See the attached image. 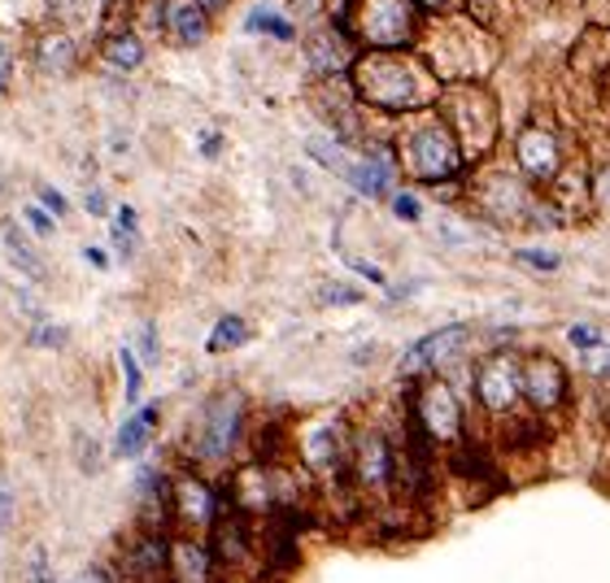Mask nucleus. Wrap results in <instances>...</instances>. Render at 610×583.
Segmentation results:
<instances>
[{"label":"nucleus","instance_id":"6ab92c4d","mask_svg":"<svg viewBox=\"0 0 610 583\" xmlns=\"http://www.w3.org/2000/svg\"><path fill=\"white\" fill-rule=\"evenodd\" d=\"M362 197H371V201H379V197H388V183H392V170H388V162H353L349 166V175H344Z\"/></svg>","mask_w":610,"mask_h":583},{"label":"nucleus","instance_id":"c756f323","mask_svg":"<svg viewBox=\"0 0 610 583\" xmlns=\"http://www.w3.org/2000/svg\"><path fill=\"white\" fill-rule=\"evenodd\" d=\"M31 340H35L39 348H57V344H66V331H61V326H48V322H39Z\"/></svg>","mask_w":610,"mask_h":583},{"label":"nucleus","instance_id":"58836bf2","mask_svg":"<svg viewBox=\"0 0 610 583\" xmlns=\"http://www.w3.org/2000/svg\"><path fill=\"white\" fill-rule=\"evenodd\" d=\"M83 258H87V262H92V266H101V271H105V266H109V262H105V253H101V249H83Z\"/></svg>","mask_w":610,"mask_h":583},{"label":"nucleus","instance_id":"4be33fe9","mask_svg":"<svg viewBox=\"0 0 610 583\" xmlns=\"http://www.w3.org/2000/svg\"><path fill=\"white\" fill-rule=\"evenodd\" d=\"M245 26H249V31H262V35H275V39H293V26H289L280 13H271V9H254Z\"/></svg>","mask_w":610,"mask_h":583},{"label":"nucleus","instance_id":"393cba45","mask_svg":"<svg viewBox=\"0 0 610 583\" xmlns=\"http://www.w3.org/2000/svg\"><path fill=\"white\" fill-rule=\"evenodd\" d=\"M39 210H48L52 218H66V210H70V205H66V197H61L57 188H48V183H39Z\"/></svg>","mask_w":610,"mask_h":583},{"label":"nucleus","instance_id":"0eeeda50","mask_svg":"<svg viewBox=\"0 0 610 583\" xmlns=\"http://www.w3.org/2000/svg\"><path fill=\"white\" fill-rule=\"evenodd\" d=\"M353 466H357L362 492H388L397 484V475H401V457L379 431H371V436H362L353 444Z\"/></svg>","mask_w":610,"mask_h":583},{"label":"nucleus","instance_id":"37998d69","mask_svg":"<svg viewBox=\"0 0 610 583\" xmlns=\"http://www.w3.org/2000/svg\"><path fill=\"white\" fill-rule=\"evenodd\" d=\"M598 370H602V374H607V379H610V357H607V361H602V366H598Z\"/></svg>","mask_w":610,"mask_h":583},{"label":"nucleus","instance_id":"4c0bfd02","mask_svg":"<svg viewBox=\"0 0 610 583\" xmlns=\"http://www.w3.org/2000/svg\"><path fill=\"white\" fill-rule=\"evenodd\" d=\"M219 148H223V140H219V135H206V144H201V153H206V157H219Z\"/></svg>","mask_w":610,"mask_h":583},{"label":"nucleus","instance_id":"473e14b6","mask_svg":"<svg viewBox=\"0 0 610 583\" xmlns=\"http://www.w3.org/2000/svg\"><path fill=\"white\" fill-rule=\"evenodd\" d=\"M9 79H13V44L0 39V92H9Z\"/></svg>","mask_w":610,"mask_h":583},{"label":"nucleus","instance_id":"4468645a","mask_svg":"<svg viewBox=\"0 0 610 583\" xmlns=\"http://www.w3.org/2000/svg\"><path fill=\"white\" fill-rule=\"evenodd\" d=\"M74 61H79V44H74L70 31H61V26L39 31V39H35V66L44 74H66Z\"/></svg>","mask_w":610,"mask_h":583},{"label":"nucleus","instance_id":"9d476101","mask_svg":"<svg viewBox=\"0 0 610 583\" xmlns=\"http://www.w3.org/2000/svg\"><path fill=\"white\" fill-rule=\"evenodd\" d=\"M219 505L223 497L201 479V475H179L171 484V514H179L184 523H214L219 519Z\"/></svg>","mask_w":610,"mask_h":583},{"label":"nucleus","instance_id":"6e6552de","mask_svg":"<svg viewBox=\"0 0 610 583\" xmlns=\"http://www.w3.org/2000/svg\"><path fill=\"white\" fill-rule=\"evenodd\" d=\"M519 392H524V379H519L515 357L493 353V357L480 366V374H476V396H480V405H484L489 414H506V409L519 401Z\"/></svg>","mask_w":610,"mask_h":583},{"label":"nucleus","instance_id":"a19ab883","mask_svg":"<svg viewBox=\"0 0 610 583\" xmlns=\"http://www.w3.org/2000/svg\"><path fill=\"white\" fill-rule=\"evenodd\" d=\"M598 192H602V201H610V166L602 170V179H598Z\"/></svg>","mask_w":610,"mask_h":583},{"label":"nucleus","instance_id":"cd10ccee","mask_svg":"<svg viewBox=\"0 0 610 583\" xmlns=\"http://www.w3.org/2000/svg\"><path fill=\"white\" fill-rule=\"evenodd\" d=\"M31 583H57V575H52V562H48V554H44V549H35V554H31Z\"/></svg>","mask_w":610,"mask_h":583},{"label":"nucleus","instance_id":"20e7f679","mask_svg":"<svg viewBox=\"0 0 610 583\" xmlns=\"http://www.w3.org/2000/svg\"><path fill=\"white\" fill-rule=\"evenodd\" d=\"M241 423H245V401H241V392H219V396L206 405V414H201V427H197V440H192V457H197V462H210V466H223L227 453L236 449Z\"/></svg>","mask_w":610,"mask_h":583},{"label":"nucleus","instance_id":"c9c22d12","mask_svg":"<svg viewBox=\"0 0 610 583\" xmlns=\"http://www.w3.org/2000/svg\"><path fill=\"white\" fill-rule=\"evenodd\" d=\"M419 9H427V13H445V9H454L458 0H414Z\"/></svg>","mask_w":610,"mask_h":583},{"label":"nucleus","instance_id":"79ce46f5","mask_svg":"<svg viewBox=\"0 0 610 583\" xmlns=\"http://www.w3.org/2000/svg\"><path fill=\"white\" fill-rule=\"evenodd\" d=\"M201 4H206V9H210V13H214V9H223V4H227V0H201Z\"/></svg>","mask_w":610,"mask_h":583},{"label":"nucleus","instance_id":"72a5a7b5","mask_svg":"<svg viewBox=\"0 0 610 583\" xmlns=\"http://www.w3.org/2000/svg\"><path fill=\"white\" fill-rule=\"evenodd\" d=\"M13 505H17V501H13V492H9V488H0V536H4V532H9V523H13Z\"/></svg>","mask_w":610,"mask_h":583},{"label":"nucleus","instance_id":"7ed1b4c3","mask_svg":"<svg viewBox=\"0 0 610 583\" xmlns=\"http://www.w3.org/2000/svg\"><path fill=\"white\" fill-rule=\"evenodd\" d=\"M462 162H467V153L445 118H427L406 135V166L414 179H427V183L454 179L462 170Z\"/></svg>","mask_w":610,"mask_h":583},{"label":"nucleus","instance_id":"a211bd4d","mask_svg":"<svg viewBox=\"0 0 610 583\" xmlns=\"http://www.w3.org/2000/svg\"><path fill=\"white\" fill-rule=\"evenodd\" d=\"M101 57H105L114 70H136V66L144 61V44H140L136 31H114V35H105Z\"/></svg>","mask_w":610,"mask_h":583},{"label":"nucleus","instance_id":"412c9836","mask_svg":"<svg viewBox=\"0 0 610 583\" xmlns=\"http://www.w3.org/2000/svg\"><path fill=\"white\" fill-rule=\"evenodd\" d=\"M245 340H249V322H245L241 313H227V318H219V322H214V331H210V353L241 348Z\"/></svg>","mask_w":610,"mask_h":583},{"label":"nucleus","instance_id":"2f4dec72","mask_svg":"<svg viewBox=\"0 0 610 583\" xmlns=\"http://www.w3.org/2000/svg\"><path fill=\"white\" fill-rule=\"evenodd\" d=\"M140 361H157V331H153V322H144L140 326Z\"/></svg>","mask_w":610,"mask_h":583},{"label":"nucleus","instance_id":"c85d7f7f","mask_svg":"<svg viewBox=\"0 0 610 583\" xmlns=\"http://www.w3.org/2000/svg\"><path fill=\"white\" fill-rule=\"evenodd\" d=\"M392 214H397V218H406V223H419V214H423V210H419V201H414L410 192H397V197H392Z\"/></svg>","mask_w":610,"mask_h":583},{"label":"nucleus","instance_id":"f3484780","mask_svg":"<svg viewBox=\"0 0 610 583\" xmlns=\"http://www.w3.org/2000/svg\"><path fill=\"white\" fill-rule=\"evenodd\" d=\"M171 31L184 44H201L210 35V9L201 0H171Z\"/></svg>","mask_w":610,"mask_h":583},{"label":"nucleus","instance_id":"ddd939ff","mask_svg":"<svg viewBox=\"0 0 610 583\" xmlns=\"http://www.w3.org/2000/svg\"><path fill=\"white\" fill-rule=\"evenodd\" d=\"M519 166L532 175V179H550L554 170H559V144H554V135L550 131H541V127H528L524 135H519Z\"/></svg>","mask_w":610,"mask_h":583},{"label":"nucleus","instance_id":"aec40b11","mask_svg":"<svg viewBox=\"0 0 610 583\" xmlns=\"http://www.w3.org/2000/svg\"><path fill=\"white\" fill-rule=\"evenodd\" d=\"M0 240H4V253H9V262L26 275V279H44V262H39V253L31 249V240L13 227V223H4L0 227Z\"/></svg>","mask_w":610,"mask_h":583},{"label":"nucleus","instance_id":"ea45409f","mask_svg":"<svg viewBox=\"0 0 610 583\" xmlns=\"http://www.w3.org/2000/svg\"><path fill=\"white\" fill-rule=\"evenodd\" d=\"M74 583H109V575H105V571H83Z\"/></svg>","mask_w":610,"mask_h":583},{"label":"nucleus","instance_id":"2eb2a0df","mask_svg":"<svg viewBox=\"0 0 610 583\" xmlns=\"http://www.w3.org/2000/svg\"><path fill=\"white\" fill-rule=\"evenodd\" d=\"M171 580L175 583L214 580V558H210V549H201V545H192V540H175V545H171Z\"/></svg>","mask_w":610,"mask_h":583},{"label":"nucleus","instance_id":"f704fd0d","mask_svg":"<svg viewBox=\"0 0 610 583\" xmlns=\"http://www.w3.org/2000/svg\"><path fill=\"white\" fill-rule=\"evenodd\" d=\"M114 227H122V231H136V210H131V205H122V210H118V218H114Z\"/></svg>","mask_w":610,"mask_h":583},{"label":"nucleus","instance_id":"9b49d317","mask_svg":"<svg viewBox=\"0 0 610 583\" xmlns=\"http://www.w3.org/2000/svg\"><path fill=\"white\" fill-rule=\"evenodd\" d=\"M305 466L318 475H336L344 462V427L340 423H318L305 431Z\"/></svg>","mask_w":610,"mask_h":583},{"label":"nucleus","instance_id":"5701e85b","mask_svg":"<svg viewBox=\"0 0 610 583\" xmlns=\"http://www.w3.org/2000/svg\"><path fill=\"white\" fill-rule=\"evenodd\" d=\"M118 366H122V396L136 405L140 401V392H144V379H140V361H136V353L131 348H118Z\"/></svg>","mask_w":610,"mask_h":583},{"label":"nucleus","instance_id":"423d86ee","mask_svg":"<svg viewBox=\"0 0 610 583\" xmlns=\"http://www.w3.org/2000/svg\"><path fill=\"white\" fill-rule=\"evenodd\" d=\"M467 340H471V326H467V322L441 326V331H432V335L414 340V344L401 353V361H397V374H401V379L432 374V370H441L445 361H454V357L467 348Z\"/></svg>","mask_w":610,"mask_h":583},{"label":"nucleus","instance_id":"7c9ffc66","mask_svg":"<svg viewBox=\"0 0 610 583\" xmlns=\"http://www.w3.org/2000/svg\"><path fill=\"white\" fill-rule=\"evenodd\" d=\"M567 340H572L576 348H598V344H602V331H598V326H572Z\"/></svg>","mask_w":610,"mask_h":583},{"label":"nucleus","instance_id":"e433bc0d","mask_svg":"<svg viewBox=\"0 0 610 583\" xmlns=\"http://www.w3.org/2000/svg\"><path fill=\"white\" fill-rule=\"evenodd\" d=\"M87 214H96V218H101V214H105V197H101V192H96V188H92V192H87Z\"/></svg>","mask_w":610,"mask_h":583},{"label":"nucleus","instance_id":"f257e3e1","mask_svg":"<svg viewBox=\"0 0 610 583\" xmlns=\"http://www.w3.org/2000/svg\"><path fill=\"white\" fill-rule=\"evenodd\" d=\"M349 70L362 105L379 114H414L436 100V79L410 52H366Z\"/></svg>","mask_w":610,"mask_h":583},{"label":"nucleus","instance_id":"f03ea898","mask_svg":"<svg viewBox=\"0 0 610 583\" xmlns=\"http://www.w3.org/2000/svg\"><path fill=\"white\" fill-rule=\"evenodd\" d=\"M349 22L366 52H401L406 44H414L419 4L414 0H357L349 9Z\"/></svg>","mask_w":610,"mask_h":583},{"label":"nucleus","instance_id":"f8f14e48","mask_svg":"<svg viewBox=\"0 0 610 583\" xmlns=\"http://www.w3.org/2000/svg\"><path fill=\"white\" fill-rule=\"evenodd\" d=\"M127 571L140 583H153L157 575H171V540L157 536V532H144L131 554H127Z\"/></svg>","mask_w":610,"mask_h":583},{"label":"nucleus","instance_id":"bb28decb","mask_svg":"<svg viewBox=\"0 0 610 583\" xmlns=\"http://www.w3.org/2000/svg\"><path fill=\"white\" fill-rule=\"evenodd\" d=\"M318 300H327V305H357V300H362V291L344 288V284H327V288L318 291Z\"/></svg>","mask_w":610,"mask_h":583},{"label":"nucleus","instance_id":"b1692460","mask_svg":"<svg viewBox=\"0 0 610 583\" xmlns=\"http://www.w3.org/2000/svg\"><path fill=\"white\" fill-rule=\"evenodd\" d=\"M22 218L31 223V231H35V236H52V227H57V218H52L48 210H39V205H26V210H22Z\"/></svg>","mask_w":610,"mask_h":583},{"label":"nucleus","instance_id":"dca6fc26","mask_svg":"<svg viewBox=\"0 0 610 583\" xmlns=\"http://www.w3.org/2000/svg\"><path fill=\"white\" fill-rule=\"evenodd\" d=\"M153 427H157V405H144V409H136L122 427H118V436H114V453L118 457H140L144 449H149V436H153Z\"/></svg>","mask_w":610,"mask_h":583},{"label":"nucleus","instance_id":"39448f33","mask_svg":"<svg viewBox=\"0 0 610 583\" xmlns=\"http://www.w3.org/2000/svg\"><path fill=\"white\" fill-rule=\"evenodd\" d=\"M414 427L427 444H458L462 440V405L445 379H427L414 396Z\"/></svg>","mask_w":610,"mask_h":583},{"label":"nucleus","instance_id":"1a4fd4ad","mask_svg":"<svg viewBox=\"0 0 610 583\" xmlns=\"http://www.w3.org/2000/svg\"><path fill=\"white\" fill-rule=\"evenodd\" d=\"M519 379H524V396H528L541 414H546V409H559V405L567 401V392H572L567 370H563L550 353H532V357L524 361Z\"/></svg>","mask_w":610,"mask_h":583},{"label":"nucleus","instance_id":"a878e982","mask_svg":"<svg viewBox=\"0 0 610 583\" xmlns=\"http://www.w3.org/2000/svg\"><path fill=\"white\" fill-rule=\"evenodd\" d=\"M519 262L532 271H559V253H546V249H524Z\"/></svg>","mask_w":610,"mask_h":583}]
</instances>
